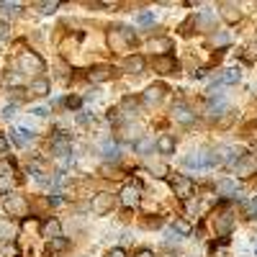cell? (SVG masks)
I'll return each mask as SVG.
<instances>
[{
	"mask_svg": "<svg viewBox=\"0 0 257 257\" xmlns=\"http://www.w3.org/2000/svg\"><path fill=\"white\" fill-rule=\"evenodd\" d=\"M155 70H157L160 75H173V72L178 70V64H175V59L170 57V54H165V57H157V59H155Z\"/></svg>",
	"mask_w": 257,
	"mask_h": 257,
	"instance_id": "12",
	"label": "cell"
},
{
	"mask_svg": "<svg viewBox=\"0 0 257 257\" xmlns=\"http://www.w3.org/2000/svg\"><path fill=\"white\" fill-rule=\"evenodd\" d=\"M216 190H219V196H229V198H237L239 196V188L234 180H219L216 183Z\"/></svg>",
	"mask_w": 257,
	"mask_h": 257,
	"instance_id": "16",
	"label": "cell"
},
{
	"mask_svg": "<svg viewBox=\"0 0 257 257\" xmlns=\"http://www.w3.org/2000/svg\"><path fill=\"white\" fill-rule=\"evenodd\" d=\"M49 203H52V206H62L64 198H59V196H49Z\"/></svg>",
	"mask_w": 257,
	"mask_h": 257,
	"instance_id": "39",
	"label": "cell"
},
{
	"mask_svg": "<svg viewBox=\"0 0 257 257\" xmlns=\"http://www.w3.org/2000/svg\"><path fill=\"white\" fill-rule=\"evenodd\" d=\"M18 67L21 72H44V59L36 52H24L18 57Z\"/></svg>",
	"mask_w": 257,
	"mask_h": 257,
	"instance_id": "2",
	"label": "cell"
},
{
	"mask_svg": "<svg viewBox=\"0 0 257 257\" xmlns=\"http://www.w3.org/2000/svg\"><path fill=\"white\" fill-rule=\"evenodd\" d=\"M149 49H165V54H167L170 41H167V39H157V41H152V44H149Z\"/></svg>",
	"mask_w": 257,
	"mask_h": 257,
	"instance_id": "31",
	"label": "cell"
},
{
	"mask_svg": "<svg viewBox=\"0 0 257 257\" xmlns=\"http://www.w3.org/2000/svg\"><path fill=\"white\" fill-rule=\"evenodd\" d=\"M67 244H70V242L64 239V237H57V239H52V242L47 244V249H49V252H62V249H67Z\"/></svg>",
	"mask_w": 257,
	"mask_h": 257,
	"instance_id": "26",
	"label": "cell"
},
{
	"mask_svg": "<svg viewBox=\"0 0 257 257\" xmlns=\"http://www.w3.org/2000/svg\"><path fill=\"white\" fill-rule=\"evenodd\" d=\"M64 103H67L70 108H77V105H80V98H67V100H64Z\"/></svg>",
	"mask_w": 257,
	"mask_h": 257,
	"instance_id": "40",
	"label": "cell"
},
{
	"mask_svg": "<svg viewBox=\"0 0 257 257\" xmlns=\"http://www.w3.org/2000/svg\"><path fill=\"white\" fill-rule=\"evenodd\" d=\"M183 165L190 167V170H206V167H211L206 152H190V155H185L183 157Z\"/></svg>",
	"mask_w": 257,
	"mask_h": 257,
	"instance_id": "7",
	"label": "cell"
},
{
	"mask_svg": "<svg viewBox=\"0 0 257 257\" xmlns=\"http://www.w3.org/2000/svg\"><path fill=\"white\" fill-rule=\"evenodd\" d=\"M8 36V24H0V39Z\"/></svg>",
	"mask_w": 257,
	"mask_h": 257,
	"instance_id": "43",
	"label": "cell"
},
{
	"mask_svg": "<svg viewBox=\"0 0 257 257\" xmlns=\"http://www.w3.org/2000/svg\"><path fill=\"white\" fill-rule=\"evenodd\" d=\"M157 149H160L162 155H173V152H175V139L167 137V134L160 137V139H157Z\"/></svg>",
	"mask_w": 257,
	"mask_h": 257,
	"instance_id": "20",
	"label": "cell"
},
{
	"mask_svg": "<svg viewBox=\"0 0 257 257\" xmlns=\"http://www.w3.org/2000/svg\"><path fill=\"white\" fill-rule=\"evenodd\" d=\"M224 16H226V21H237V18H239V8L231 6V3H226V6H224Z\"/></svg>",
	"mask_w": 257,
	"mask_h": 257,
	"instance_id": "29",
	"label": "cell"
},
{
	"mask_svg": "<svg viewBox=\"0 0 257 257\" xmlns=\"http://www.w3.org/2000/svg\"><path fill=\"white\" fill-rule=\"evenodd\" d=\"M52 152L57 155V157H64V155H70L72 152V137L67 134V132H59L52 137Z\"/></svg>",
	"mask_w": 257,
	"mask_h": 257,
	"instance_id": "4",
	"label": "cell"
},
{
	"mask_svg": "<svg viewBox=\"0 0 257 257\" xmlns=\"http://www.w3.org/2000/svg\"><path fill=\"white\" fill-rule=\"evenodd\" d=\"M193 77H198V80L206 77V70H196V72H193Z\"/></svg>",
	"mask_w": 257,
	"mask_h": 257,
	"instance_id": "45",
	"label": "cell"
},
{
	"mask_svg": "<svg viewBox=\"0 0 257 257\" xmlns=\"http://www.w3.org/2000/svg\"><path fill=\"white\" fill-rule=\"evenodd\" d=\"M108 257H126V252H123L121 247H116V249H111V252H108Z\"/></svg>",
	"mask_w": 257,
	"mask_h": 257,
	"instance_id": "37",
	"label": "cell"
},
{
	"mask_svg": "<svg viewBox=\"0 0 257 257\" xmlns=\"http://www.w3.org/2000/svg\"><path fill=\"white\" fill-rule=\"evenodd\" d=\"M249 213H252V219H257V198L249 203Z\"/></svg>",
	"mask_w": 257,
	"mask_h": 257,
	"instance_id": "41",
	"label": "cell"
},
{
	"mask_svg": "<svg viewBox=\"0 0 257 257\" xmlns=\"http://www.w3.org/2000/svg\"><path fill=\"white\" fill-rule=\"evenodd\" d=\"M137 24H139V26H152V24H155V11H142V13L137 16Z\"/></svg>",
	"mask_w": 257,
	"mask_h": 257,
	"instance_id": "25",
	"label": "cell"
},
{
	"mask_svg": "<svg viewBox=\"0 0 257 257\" xmlns=\"http://www.w3.org/2000/svg\"><path fill=\"white\" fill-rule=\"evenodd\" d=\"M108 41H111V47L116 52H126V49H132L137 44V34L128 29V26H116V29H111Z\"/></svg>",
	"mask_w": 257,
	"mask_h": 257,
	"instance_id": "1",
	"label": "cell"
},
{
	"mask_svg": "<svg viewBox=\"0 0 257 257\" xmlns=\"http://www.w3.org/2000/svg\"><path fill=\"white\" fill-rule=\"evenodd\" d=\"M198 211V203L196 201H188V213H196Z\"/></svg>",
	"mask_w": 257,
	"mask_h": 257,
	"instance_id": "42",
	"label": "cell"
},
{
	"mask_svg": "<svg viewBox=\"0 0 257 257\" xmlns=\"http://www.w3.org/2000/svg\"><path fill=\"white\" fill-rule=\"evenodd\" d=\"M11 237H13L11 221H0V242H6V239H11Z\"/></svg>",
	"mask_w": 257,
	"mask_h": 257,
	"instance_id": "28",
	"label": "cell"
},
{
	"mask_svg": "<svg viewBox=\"0 0 257 257\" xmlns=\"http://www.w3.org/2000/svg\"><path fill=\"white\" fill-rule=\"evenodd\" d=\"M6 211H8V216H24V213L29 211V203L24 196H18V193H8L6 201H3Z\"/></svg>",
	"mask_w": 257,
	"mask_h": 257,
	"instance_id": "3",
	"label": "cell"
},
{
	"mask_svg": "<svg viewBox=\"0 0 257 257\" xmlns=\"http://www.w3.org/2000/svg\"><path fill=\"white\" fill-rule=\"evenodd\" d=\"M6 152H8V139L0 134V155H6Z\"/></svg>",
	"mask_w": 257,
	"mask_h": 257,
	"instance_id": "36",
	"label": "cell"
},
{
	"mask_svg": "<svg viewBox=\"0 0 257 257\" xmlns=\"http://www.w3.org/2000/svg\"><path fill=\"white\" fill-rule=\"evenodd\" d=\"M139 137H142V128H139V126H128V128H126V139L134 142V139H139Z\"/></svg>",
	"mask_w": 257,
	"mask_h": 257,
	"instance_id": "32",
	"label": "cell"
},
{
	"mask_svg": "<svg viewBox=\"0 0 257 257\" xmlns=\"http://www.w3.org/2000/svg\"><path fill=\"white\" fill-rule=\"evenodd\" d=\"M213 44H216V47H224V44H229V34H226V31L213 34Z\"/></svg>",
	"mask_w": 257,
	"mask_h": 257,
	"instance_id": "30",
	"label": "cell"
},
{
	"mask_svg": "<svg viewBox=\"0 0 257 257\" xmlns=\"http://www.w3.org/2000/svg\"><path fill=\"white\" fill-rule=\"evenodd\" d=\"M111 75V70L108 67H95V70H90V82H100V80H105V77H108Z\"/></svg>",
	"mask_w": 257,
	"mask_h": 257,
	"instance_id": "23",
	"label": "cell"
},
{
	"mask_svg": "<svg viewBox=\"0 0 257 257\" xmlns=\"http://www.w3.org/2000/svg\"><path fill=\"white\" fill-rule=\"evenodd\" d=\"M13 116H16V105H6V108L0 111V118H6V121L13 118Z\"/></svg>",
	"mask_w": 257,
	"mask_h": 257,
	"instance_id": "34",
	"label": "cell"
},
{
	"mask_svg": "<svg viewBox=\"0 0 257 257\" xmlns=\"http://www.w3.org/2000/svg\"><path fill=\"white\" fill-rule=\"evenodd\" d=\"M137 105H139V100H137V98H123L121 111H123L126 116H134V113H137Z\"/></svg>",
	"mask_w": 257,
	"mask_h": 257,
	"instance_id": "22",
	"label": "cell"
},
{
	"mask_svg": "<svg viewBox=\"0 0 257 257\" xmlns=\"http://www.w3.org/2000/svg\"><path fill=\"white\" fill-rule=\"evenodd\" d=\"M137 257H155V254H152V249H139Z\"/></svg>",
	"mask_w": 257,
	"mask_h": 257,
	"instance_id": "44",
	"label": "cell"
},
{
	"mask_svg": "<svg viewBox=\"0 0 257 257\" xmlns=\"http://www.w3.org/2000/svg\"><path fill=\"white\" fill-rule=\"evenodd\" d=\"M242 80V72L237 70V67H229V70H224L221 75H219V80L211 85V88H216V85H234V82H239Z\"/></svg>",
	"mask_w": 257,
	"mask_h": 257,
	"instance_id": "14",
	"label": "cell"
},
{
	"mask_svg": "<svg viewBox=\"0 0 257 257\" xmlns=\"http://www.w3.org/2000/svg\"><path fill=\"white\" fill-rule=\"evenodd\" d=\"M162 95H165V90H162V85H152V88H147V93H144V103H160L162 100Z\"/></svg>",
	"mask_w": 257,
	"mask_h": 257,
	"instance_id": "18",
	"label": "cell"
},
{
	"mask_svg": "<svg viewBox=\"0 0 257 257\" xmlns=\"http://www.w3.org/2000/svg\"><path fill=\"white\" fill-rule=\"evenodd\" d=\"M31 113H34V116H36V118H44V116H47V113H49V111H47V108H34V111H31Z\"/></svg>",
	"mask_w": 257,
	"mask_h": 257,
	"instance_id": "38",
	"label": "cell"
},
{
	"mask_svg": "<svg viewBox=\"0 0 257 257\" xmlns=\"http://www.w3.org/2000/svg\"><path fill=\"white\" fill-rule=\"evenodd\" d=\"M41 237H47L49 242L57 239V237H62V226H59V221H57V219H47L44 224H41Z\"/></svg>",
	"mask_w": 257,
	"mask_h": 257,
	"instance_id": "13",
	"label": "cell"
},
{
	"mask_svg": "<svg viewBox=\"0 0 257 257\" xmlns=\"http://www.w3.org/2000/svg\"><path fill=\"white\" fill-rule=\"evenodd\" d=\"M36 8H39L41 13H54V11L59 8V3H39Z\"/></svg>",
	"mask_w": 257,
	"mask_h": 257,
	"instance_id": "33",
	"label": "cell"
},
{
	"mask_svg": "<svg viewBox=\"0 0 257 257\" xmlns=\"http://www.w3.org/2000/svg\"><path fill=\"white\" fill-rule=\"evenodd\" d=\"M18 11H21L18 3H0V13H6V16H11V18H16Z\"/></svg>",
	"mask_w": 257,
	"mask_h": 257,
	"instance_id": "27",
	"label": "cell"
},
{
	"mask_svg": "<svg viewBox=\"0 0 257 257\" xmlns=\"http://www.w3.org/2000/svg\"><path fill=\"white\" fill-rule=\"evenodd\" d=\"M34 132H29V128H11V134H8V139L16 144V147H26V144H31L34 142Z\"/></svg>",
	"mask_w": 257,
	"mask_h": 257,
	"instance_id": "10",
	"label": "cell"
},
{
	"mask_svg": "<svg viewBox=\"0 0 257 257\" xmlns=\"http://www.w3.org/2000/svg\"><path fill=\"white\" fill-rule=\"evenodd\" d=\"M173 229H175V231L180 234V237H190V231H193V226H190V224H188L185 219H178V221L173 224Z\"/></svg>",
	"mask_w": 257,
	"mask_h": 257,
	"instance_id": "24",
	"label": "cell"
},
{
	"mask_svg": "<svg viewBox=\"0 0 257 257\" xmlns=\"http://www.w3.org/2000/svg\"><path fill=\"white\" fill-rule=\"evenodd\" d=\"M100 149H103V157H105V160H118V157H121V149H118L116 142H105Z\"/></svg>",
	"mask_w": 257,
	"mask_h": 257,
	"instance_id": "21",
	"label": "cell"
},
{
	"mask_svg": "<svg viewBox=\"0 0 257 257\" xmlns=\"http://www.w3.org/2000/svg\"><path fill=\"white\" fill-rule=\"evenodd\" d=\"M252 90H257V80H254V82H252Z\"/></svg>",
	"mask_w": 257,
	"mask_h": 257,
	"instance_id": "46",
	"label": "cell"
},
{
	"mask_svg": "<svg viewBox=\"0 0 257 257\" xmlns=\"http://www.w3.org/2000/svg\"><path fill=\"white\" fill-rule=\"evenodd\" d=\"M111 208H113V196L111 193H98L95 201H93V213L103 216V213H108Z\"/></svg>",
	"mask_w": 257,
	"mask_h": 257,
	"instance_id": "9",
	"label": "cell"
},
{
	"mask_svg": "<svg viewBox=\"0 0 257 257\" xmlns=\"http://www.w3.org/2000/svg\"><path fill=\"white\" fill-rule=\"evenodd\" d=\"M123 70L132 72V75H142L144 72V57L142 54H132V57L123 62Z\"/></svg>",
	"mask_w": 257,
	"mask_h": 257,
	"instance_id": "15",
	"label": "cell"
},
{
	"mask_svg": "<svg viewBox=\"0 0 257 257\" xmlns=\"http://www.w3.org/2000/svg\"><path fill=\"white\" fill-rule=\"evenodd\" d=\"M118 198H121V203H123L126 208H137V206H139V198H142V196H139V185H126V188L121 190Z\"/></svg>",
	"mask_w": 257,
	"mask_h": 257,
	"instance_id": "8",
	"label": "cell"
},
{
	"mask_svg": "<svg viewBox=\"0 0 257 257\" xmlns=\"http://www.w3.org/2000/svg\"><path fill=\"white\" fill-rule=\"evenodd\" d=\"M234 173H237L239 178H249V175H254V173H257V160H254L252 155H244L237 165H234Z\"/></svg>",
	"mask_w": 257,
	"mask_h": 257,
	"instance_id": "6",
	"label": "cell"
},
{
	"mask_svg": "<svg viewBox=\"0 0 257 257\" xmlns=\"http://www.w3.org/2000/svg\"><path fill=\"white\" fill-rule=\"evenodd\" d=\"M152 173H157L155 178H165V175H167V167H165V165H155V167H152Z\"/></svg>",
	"mask_w": 257,
	"mask_h": 257,
	"instance_id": "35",
	"label": "cell"
},
{
	"mask_svg": "<svg viewBox=\"0 0 257 257\" xmlns=\"http://www.w3.org/2000/svg\"><path fill=\"white\" fill-rule=\"evenodd\" d=\"M173 116H175V121H180V123H185V126H190L193 121H196V113H193L185 103H175V105H173Z\"/></svg>",
	"mask_w": 257,
	"mask_h": 257,
	"instance_id": "11",
	"label": "cell"
},
{
	"mask_svg": "<svg viewBox=\"0 0 257 257\" xmlns=\"http://www.w3.org/2000/svg\"><path fill=\"white\" fill-rule=\"evenodd\" d=\"M213 224H216V231L226 237V234L231 231V224H234V219H231V213H221V216H216V221H213Z\"/></svg>",
	"mask_w": 257,
	"mask_h": 257,
	"instance_id": "17",
	"label": "cell"
},
{
	"mask_svg": "<svg viewBox=\"0 0 257 257\" xmlns=\"http://www.w3.org/2000/svg\"><path fill=\"white\" fill-rule=\"evenodd\" d=\"M173 190H175V196H178V198L188 201V198H190V193H193V180L185 178V175H175V178H173Z\"/></svg>",
	"mask_w": 257,
	"mask_h": 257,
	"instance_id": "5",
	"label": "cell"
},
{
	"mask_svg": "<svg viewBox=\"0 0 257 257\" xmlns=\"http://www.w3.org/2000/svg\"><path fill=\"white\" fill-rule=\"evenodd\" d=\"M29 93H31V95H39V98H41V95H47V93H49V82H47L44 77L34 80V82L29 85Z\"/></svg>",
	"mask_w": 257,
	"mask_h": 257,
	"instance_id": "19",
	"label": "cell"
}]
</instances>
